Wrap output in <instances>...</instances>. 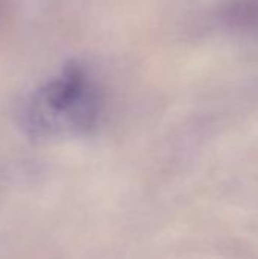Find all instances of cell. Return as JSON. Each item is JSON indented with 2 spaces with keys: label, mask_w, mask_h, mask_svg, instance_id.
<instances>
[{
  "label": "cell",
  "mask_w": 258,
  "mask_h": 259,
  "mask_svg": "<svg viewBox=\"0 0 258 259\" xmlns=\"http://www.w3.org/2000/svg\"><path fill=\"white\" fill-rule=\"evenodd\" d=\"M100 112L102 100L94 82L79 64L70 62L56 77L30 94L21 118L32 135L73 137L94 129Z\"/></svg>",
  "instance_id": "6da1fadb"
},
{
  "label": "cell",
  "mask_w": 258,
  "mask_h": 259,
  "mask_svg": "<svg viewBox=\"0 0 258 259\" xmlns=\"http://www.w3.org/2000/svg\"><path fill=\"white\" fill-rule=\"evenodd\" d=\"M228 15L231 21L258 30V0H239Z\"/></svg>",
  "instance_id": "7a4b0ae2"
}]
</instances>
